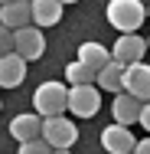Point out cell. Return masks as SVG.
<instances>
[{
  "mask_svg": "<svg viewBox=\"0 0 150 154\" xmlns=\"http://www.w3.org/2000/svg\"><path fill=\"white\" fill-rule=\"evenodd\" d=\"M33 108L43 115V118H52L69 112V85L59 79H46L36 92H33Z\"/></svg>",
  "mask_w": 150,
  "mask_h": 154,
  "instance_id": "6da1fadb",
  "label": "cell"
},
{
  "mask_svg": "<svg viewBox=\"0 0 150 154\" xmlns=\"http://www.w3.org/2000/svg\"><path fill=\"white\" fill-rule=\"evenodd\" d=\"M104 17L118 33H137V26L147 20V7L140 0H108Z\"/></svg>",
  "mask_w": 150,
  "mask_h": 154,
  "instance_id": "7a4b0ae2",
  "label": "cell"
},
{
  "mask_svg": "<svg viewBox=\"0 0 150 154\" xmlns=\"http://www.w3.org/2000/svg\"><path fill=\"white\" fill-rule=\"evenodd\" d=\"M98 108H101V89H98V82L69 85V112L75 118H95Z\"/></svg>",
  "mask_w": 150,
  "mask_h": 154,
  "instance_id": "3957f363",
  "label": "cell"
},
{
  "mask_svg": "<svg viewBox=\"0 0 150 154\" xmlns=\"http://www.w3.org/2000/svg\"><path fill=\"white\" fill-rule=\"evenodd\" d=\"M43 138L59 151V148H72L75 141H78V128L72 118H65V115H52V118H46L43 125Z\"/></svg>",
  "mask_w": 150,
  "mask_h": 154,
  "instance_id": "277c9868",
  "label": "cell"
},
{
  "mask_svg": "<svg viewBox=\"0 0 150 154\" xmlns=\"http://www.w3.org/2000/svg\"><path fill=\"white\" fill-rule=\"evenodd\" d=\"M101 148L108 154H134L137 148V141H134V131H131V125H108V128H101Z\"/></svg>",
  "mask_w": 150,
  "mask_h": 154,
  "instance_id": "5b68a950",
  "label": "cell"
},
{
  "mask_svg": "<svg viewBox=\"0 0 150 154\" xmlns=\"http://www.w3.org/2000/svg\"><path fill=\"white\" fill-rule=\"evenodd\" d=\"M147 49H150V43L144 39V36H137V33H121L111 53H114V59H118V62L134 66V62H144Z\"/></svg>",
  "mask_w": 150,
  "mask_h": 154,
  "instance_id": "8992f818",
  "label": "cell"
},
{
  "mask_svg": "<svg viewBox=\"0 0 150 154\" xmlns=\"http://www.w3.org/2000/svg\"><path fill=\"white\" fill-rule=\"evenodd\" d=\"M16 33V53L23 56V59H43V53H46V36H43V26H23V30H13Z\"/></svg>",
  "mask_w": 150,
  "mask_h": 154,
  "instance_id": "52a82bcc",
  "label": "cell"
},
{
  "mask_svg": "<svg viewBox=\"0 0 150 154\" xmlns=\"http://www.w3.org/2000/svg\"><path fill=\"white\" fill-rule=\"evenodd\" d=\"M43 125L46 118L33 108V112H23V115H16V118H10V134L23 144V141H36V138H43Z\"/></svg>",
  "mask_w": 150,
  "mask_h": 154,
  "instance_id": "ba28073f",
  "label": "cell"
},
{
  "mask_svg": "<svg viewBox=\"0 0 150 154\" xmlns=\"http://www.w3.org/2000/svg\"><path fill=\"white\" fill-rule=\"evenodd\" d=\"M124 92H131L140 102H150V66L147 62H134L124 69Z\"/></svg>",
  "mask_w": 150,
  "mask_h": 154,
  "instance_id": "9c48e42d",
  "label": "cell"
},
{
  "mask_svg": "<svg viewBox=\"0 0 150 154\" xmlns=\"http://www.w3.org/2000/svg\"><path fill=\"white\" fill-rule=\"evenodd\" d=\"M0 20H3V30H23V26H30V23H33V0L3 3Z\"/></svg>",
  "mask_w": 150,
  "mask_h": 154,
  "instance_id": "30bf717a",
  "label": "cell"
},
{
  "mask_svg": "<svg viewBox=\"0 0 150 154\" xmlns=\"http://www.w3.org/2000/svg\"><path fill=\"white\" fill-rule=\"evenodd\" d=\"M111 112H114V122L121 125H140V112H144V102L140 98H134L131 92H118L114 95V105H111Z\"/></svg>",
  "mask_w": 150,
  "mask_h": 154,
  "instance_id": "8fae6325",
  "label": "cell"
},
{
  "mask_svg": "<svg viewBox=\"0 0 150 154\" xmlns=\"http://www.w3.org/2000/svg\"><path fill=\"white\" fill-rule=\"evenodd\" d=\"M26 62L20 53H3V59H0V85L3 89H16L23 79H26Z\"/></svg>",
  "mask_w": 150,
  "mask_h": 154,
  "instance_id": "7c38bea8",
  "label": "cell"
},
{
  "mask_svg": "<svg viewBox=\"0 0 150 154\" xmlns=\"http://www.w3.org/2000/svg\"><path fill=\"white\" fill-rule=\"evenodd\" d=\"M124 62H118V59H111L104 69H98V89L101 92H111V95H118V92H124Z\"/></svg>",
  "mask_w": 150,
  "mask_h": 154,
  "instance_id": "4fadbf2b",
  "label": "cell"
},
{
  "mask_svg": "<svg viewBox=\"0 0 150 154\" xmlns=\"http://www.w3.org/2000/svg\"><path fill=\"white\" fill-rule=\"evenodd\" d=\"M62 0H33V23L36 26H56L62 20Z\"/></svg>",
  "mask_w": 150,
  "mask_h": 154,
  "instance_id": "5bb4252c",
  "label": "cell"
},
{
  "mask_svg": "<svg viewBox=\"0 0 150 154\" xmlns=\"http://www.w3.org/2000/svg\"><path fill=\"white\" fill-rule=\"evenodd\" d=\"M78 59L85 62V66H91V69L98 72V69H104L108 62L114 59V53H108V49H104L101 43L88 39V43H82V46H78Z\"/></svg>",
  "mask_w": 150,
  "mask_h": 154,
  "instance_id": "9a60e30c",
  "label": "cell"
},
{
  "mask_svg": "<svg viewBox=\"0 0 150 154\" xmlns=\"http://www.w3.org/2000/svg\"><path fill=\"white\" fill-rule=\"evenodd\" d=\"M95 79H98V72H95L91 66H85L82 59H75V62L65 66V82H69V85H88Z\"/></svg>",
  "mask_w": 150,
  "mask_h": 154,
  "instance_id": "2e32d148",
  "label": "cell"
},
{
  "mask_svg": "<svg viewBox=\"0 0 150 154\" xmlns=\"http://www.w3.org/2000/svg\"><path fill=\"white\" fill-rule=\"evenodd\" d=\"M52 151H56V148H52L46 138H36V141H23L16 154H52Z\"/></svg>",
  "mask_w": 150,
  "mask_h": 154,
  "instance_id": "e0dca14e",
  "label": "cell"
},
{
  "mask_svg": "<svg viewBox=\"0 0 150 154\" xmlns=\"http://www.w3.org/2000/svg\"><path fill=\"white\" fill-rule=\"evenodd\" d=\"M0 46H3V53H16V33L3 30V33H0Z\"/></svg>",
  "mask_w": 150,
  "mask_h": 154,
  "instance_id": "ac0fdd59",
  "label": "cell"
},
{
  "mask_svg": "<svg viewBox=\"0 0 150 154\" xmlns=\"http://www.w3.org/2000/svg\"><path fill=\"white\" fill-rule=\"evenodd\" d=\"M140 128L150 131V102H144V112H140Z\"/></svg>",
  "mask_w": 150,
  "mask_h": 154,
  "instance_id": "d6986e66",
  "label": "cell"
},
{
  "mask_svg": "<svg viewBox=\"0 0 150 154\" xmlns=\"http://www.w3.org/2000/svg\"><path fill=\"white\" fill-rule=\"evenodd\" d=\"M134 154H150V134L137 141V148H134Z\"/></svg>",
  "mask_w": 150,
  "mask_h": 154,
  "instance_id": "ffe728a7",
  "label": "cell"
},
{
  "mask_svg": "<svg viewBox=\"0 0 150 154\" xmlns=\"http://www.w3.org/2000/svg\"><path fill=\"white\" fill-rule=\"evenodd\" d=\"M52 154H72V151H69V148H59V151H52Z\"/></svg>",
  "mask_w": 150,
  "mask_h": 154,
  "instance_id": "44dd1931",
  "label": "cell"
},
{
  "mask_svg": "<svg viewBox=\"0 0 150 154\" xmlns=\"http://www.w3.org/2000/svg\"><path fill=\"white\" fill-rule=\"evenodd\" d=\"M62 3H78V0H62Z\"/></svg>",
  "mask_w": 150,
  "mask_h": 154,
  "instance_id": "7402d4cb",
  "label": "cell"
},
{
  "mask_svg": "<svg viewBox=\"0 0 150 154\" xmlns=\"http://www.w3.org/2000/svg\"><path fill=\"white\" fill-rule=\"evenodd\" d=\"M3 3H13V0H3Z\"/></svg>",
  "mask_w": 150,
  "mask_h": 154,
  "instance_id": "603a6c76",
  "label": "cell"
},
{
  "mask_svg": "<svg viewBox=\"0 0 150 154\" xmlns=\"http://www.w3.org/2000/svg\"><path fill=\"white\" fill-rule=\"evenodd\" d=\"M147 17H150V7H147Z\"/></svg>",
  "mask_w": 150,
  "mask_h": 154,
  "instance_id": "cb8c5ba5",
  "label": "cell"
},
{
  "mask_svg": "<svg viewBox=\"0 0 150 154\" xmlns=\"http://www.w3.org/2000/svg\"><path fill=\"white\" fill-rule=\"evenodd\" d=\"M147 43H150V36H147Z\"/></svg>",
  "mask_w": 150,
  "mask_h": 154,
  "instance_id": "d4e9b609",
  "label": "cell"
}]
</instances>
